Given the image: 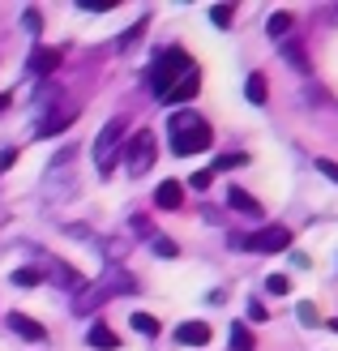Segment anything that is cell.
<instances>
[{"label":"cell","instance_id":"6da1fadb","mask_svg":"<svg viewBox=\"0 0 338 351\" xmlns=\"http://www.w3.org/2000/svg\"><path fill=\"white\" fill-rule=\"evenodd\" d=\"M167 129H171V150L176 154H197L215 142V129L202 120V112H176L167 120Z\"/></svg>","mask_w":338,"mask_h":351},{"label":"cell","instance_id":"7a4b0ae2","mask_svg":"<svg viewBox=\"0 0 338 351\" xmlns=\"http://www.w3.org/2000/svg\"><path fill=\"white\" fill-rule=\"evenodd\" d=\"M193 69H197V64H193V56H189L184 47H167V51H158L154 64H150V90L163 99L176 82H184V77L193 73Z\"/></svg>","mask_w":338,"mask_h":351},{"label":"cell","instance_id":"3957f363","mask_svg":"<svg viewBox=\"0 0 338 351\" xmlns=\"http://www.w3.org/2000/svg\"><path fill=\"white\" fill-rule=\"evenodd\" d=\"M137 283L124 270H112L103 283H86L82 291H77V313H90V308H99V304H108L112 295H124V291H133Z\"/></svg>","mask_w":338,"mask_h":351},{"label":"cell","instance_id":"277c9868","mask_svg":"<svg viewBox=\"0 0 338 351\" xmlns=\"http://www.w3.org/2000/svg\"><path fill=\"white\" fill-rule=\"evenodd\" d=\"M231 249H244V253H287L291 249V232L287 227H261L253 236H231Z\"/></svg>","mask_w":338,"mask_h":351},{"label":"cell","instance_id":"5b68a950","mask_svg":"<svg viewBox=\"0 0 338 351\" xmlns=\"http://www.w3.org/2000/svg\"><path fill=\"white\" fill-rule=\"evenodd\" d=\"M120 142H124V116H112L108 125L99 129V137H95V167H99V176H108L116 167Z\"/></svg>","mask_w":338,"mask_h":351},{"label":"cell","instance_id":"8992f818","mask_svg":"<svg viewBox=\"0 0 338 351\" xmlns=\"http://www.w3.org/2000/svg\"><path fill=\"white\" fill-rule=\"evenodd\" d=\"M154 154H158L154 133L150 129L133 133V142H124V171H129V176H146L154 167Z\"/></svg>","mask_w":338,"mask_h":351},{"label":"cell","instance_id":"52a82bcc","mask_svg":"<svg viewBox=\"0 0 338 351\" xmlns=\"http://www.w3.org/2000/svg\"><path fill=\"white\" fill-rule=\"evenodd\" d=\"M60 69V51L56 47H34L30 51V73L34 77H51Z\"/></svg>","mask_w":338,"mask_h":351},{"label":"cell","instance_id":"ba28073f","mask_svg":"<svg viewBox=\"0 0 338 351\" xmlns=\"http://www.w3.org/2000/svg\"><path fill=\"white\" fill-rule=\"evenodd\" d=\"M77 112H69V108H51V116H43L39 125H34V137H51V133H60L64 125H73Z\"/></svg>","mask_w":338,"mask_h":351},{"label":"cell","instance_id":"9c48e42d","mask_svg":"<svg viewBox=\"0 0 338 351\" xmlns=\"http://www.w3.org/2000/svg\"><path fill=\"white\" fill-rule=\"evenodd\" d=\"M176 343H184V347H206V343H210V326H206V322H180V326H176Z\"/></svg>","mask_w":338,"mask_h":351},{"label":"cell","instance_id":"30bf717a","mask_svg":"<svg viewBox=\"0 0 338 351\" xmlns=\"http://www.w3.org/2000/svg\"><path fill=\"white\" fill-rule=\"evenodd\" d=\"M197 90H202V69H193V73H189L184 82H176L171 90L163 95V103H184V99H193Z\"/></svg>","mask_w":338,"mask_h":351},{"label":"cell","instance_id":"8fae6325","mask_svg":"<svg viewBox=\"0 0 338 351\" xmlns=\"http://www.w3.org/2000/svg\"><path fill=\"white\" fill-rule=\"evenodd\" d=\"M154 202L163 206V210H176V206L184 202V189L176 184V180H167V184H158V189H154Z\"/></svg>","mask_w":338,"mask_h":351},{"label":"cell","instance_id":"7c38bea8","mask_svg":"<svg viewBox=\"0 0 338 351\" xmlns=\"http://www.w3.org/2000/svg\"><path fill=\"white\" fill-rule=\"evenodd\" d=\"M244 99L253 103V108H261V103L270 99V90H265V73H248V82H244Z\"/></svg>","mask_w":338,"mask_h":351},{"label":"cell","instance_id":"4fadbf2b","mask_svg":"<svg viewBox=\"0 0 338 351\" xmlns=\"http://www.w3.org/2000/svg\"><path fill=\"white\" fill-rule=\"evenodd\" d=\"M9 326H13L22 339H43V326H39V322H30L26 313H9Z\"/></svg>","mask_w":338,"mask_h":351},{"label":"cell","instance_id":"5bb4252c","mask_svg":"<svg viewBox=\"0 0 338 351\" xmlns=\"http://www.w3.org/2000/svg\"><path fill=\"white\" fill-rule=\"evenodd\" d=\"M227 202H231V210H244V215H261V206H257V197H248L244 189H236L231 184V193H227Z\"/></svg>","mask_w":338,"mask_h":351},{"label":"cell","instance_id":"9a60e30c","mask_svg":"<svg viewBox=\"0 0 338 351\" xmlns=\"http://www.w3.org/2000/svg\"><path fill=\"white\" fill-rule=\"evenodd\" d=\"M133 330H137V335H146V339H154L158 335V330H163V326H158V317H154V313H133Z\"/></svg>","mask_w":338,"mask_h":351},{"label":"cell","instance_id":"2e32d148","mask_svg":"<svg viewBox=\"0 0 338 351\" xmlns=\"http://www.w3.org/2000/svg\"><path fill=\"white\" fill-rule=\"evenodd\" d=\"M86 339H90V347H103V351H112V347L120 343L108 326H90V335H86Z\"/></svg>","mask_w":338,"mask_h":351},{"label":"cell","instance_id":"e0dca14e","mask_svg":"<svg viewBox=\"0 0 338 351\" xmlns=\"http://www.w3.org/2000/svg\"><path fill=\"white\" fill-rule=\"evenodd\" d=\"M287 30H291V13H274L270 22H265V34H270V39H282Z\"/></svg>","mask_w":338,"mask_h":351},{"label":"cell","instance_id":"ac0fdd59","mask_svg":"<svg viewBox=\"0 0 338 351\" xmlns=\"http://www.w3.org/2000/svg\"><path fill=\"white\" fill-rule=\"evenodd\" d=\"M253 335H248V326H231V351H253Z\"/></svg>","mask_w":338,"mask_h":351},{"label":"cell","instance_id":"d6986e66","mask_svg":"<svg viewBox=\"0 0 338 351\" xmlns=\"http://www.w3.org/2000/svg\"><path fill=\"white\" fill-rule=\"evenodd\" d=\"M282 51H287V60H291V64L300 69V73H304V69H309V56H304V51H300V47L291 43V39H287V43H282Z\"/></svg>","mask_w":338,"mask_h":351},{"label":"cell","instance_id":"ffe728a7","mask_svg":"<svg viewBox=\"0 0 338 351\" xmlns=\"http://www.w3.org/2000/svg\"><path fill=\"white\" fill-rule=\"evenodd\" d=\"M39 278H43L39 270H17L13 274V287H39Z\"/></svg>","mask_w":338,"mask_h":351},{"label":"cell","instance_id":"44dd1931","mask_svg":"<svg viewBox=\"0 0 338 351\" xmlns=\"http://www.w3.org/2000/svg\"><path fill=\"white\" fill-rule=\"evenodd\" d=\"M265 287H270L274 295H287L291 291V278L287 274H270V278H265Z\"/></svg>","mask_w":338,"mask_h":351},{"label":"cell","instance_id":"7402d4cb","mask_svg":"<svg viewBox=\"0 0 338 351\" xmlns=\"http://www.w3.org/2000/svg\"><path fill=\"white\" fill-rule=\"evenodd\" d=\"M141 30H146V22H137V26H133L129 34H120V43H116V47H120V51H129V47H133V43L141 39Z\"/></svg>","mask_w":338,"mask_h":351},{"label":"cell","instance_id":"603a6c76","mask_svg":"<svg viewBox=\"0 0 338 351\" xmlns=\"http://www.w3.org/2000/svg\"><path fill=\"white\" fill-rule=\"evenodd\" d=\"M210 180H215V171H193V176H189V184L197 189V193H206V189H210Z\"/></svg>","mask_w":338,"mask_h":351},{"label":"cell","instance_id":"cb8c5ba5","mask_svg":"<svg viewBox=\"0 0 338 351\" xmlns=\"http://www.w3.org/2000/svg\"><path fill=\"white\" fill-rule=\"evenodd\" d=\"M210 17H215V26H231V5H215V9H210Z\"/></svg>","mask_w":338,"mask_h":351},{"label":"cell","instance_id":"d4e9b609","mask_svg":"<svg viewBox=\"0 0 338 351\" xmlns=\"http://www.w3.org/2000/svg\"><path fill=\"white\" fill-rule=\"evenodd\" d=\"M154 253H158V257H176L180 249H176V240H163V236H158V240H154Z\"/></svg>","mask_w":338,"mask_h":351},{"label":"cell","instance_id":"484cf974","mask_svg":"<svg viewBox=\"0 0 338 351\" xmlns=\"http://www.w3.org/2000/svg\"><path fill=\"white\" fill-rule=\"evenodd\" d=\"M317 171H322V176H330V180L338 184V163H334V159H317Z\"/></svg>","mask_w":338,"mask_h":351},{"label":"cell","instance_id":"4316f807","mask_svg":"<svg viewBox=\"0 0 338 351\" xmlns=\"http://www.w3.org/2000/svg\"><path fill=\"white\" fill-rule=\"evenodd\" d=\"M236 163H244V154H219V159H215V167H219V171L236 167Z\"/></svg>","mask_w":338,"mask_h":351},{"label":"cell","instance_id":"83f0119b","mask_svg":"<svg viewBox=\"0 0 338 351\" xmlns=\"http://www.w3.org/2000/svg\"><path fill=\"white\" fill-rule=\"evenodd\" d=\"M295 317L304 322V326H317V308H313V304H300V308H295Z\"/></svg>","mask_w":338,"mask_h":351},{"label":"cell","instance_id":"f1b7e54d","mask_svg":"<svg viewBox=\"0 0 338 351\" xmlns=\"http://www.w3.org/2000/svg\"><path fill=\"white\" fill-rule=\"evenodd\" d=\"M77 9H116V0H77Z\"/></svg>","mask_w":338,"mask_h":351},{"label":"cell","instance_id":"f546056e","mask_svg":"<svg viewBox=\"0 0 338 351\" xmlns=\"http://www.w3.org/2000/svg\"><path fill=\"white\" fill-rule=\"evenodd\" d=\"M248 317H253V322H265V308H261V300H253V304H248Z\"/></svg>","mask_w":338,"mask_h":351},{"label":"cell","instance_id":"4dcf8cb0","mask_svg":"<svg viewBox=\"0 0 338 351\" xmlns=\"http://www.w3.org/2000/svg\"><path fill=\"white\" fill-rule=\"evenodd\" d=\"M22 26H26V30H39L43 22H39V13H26V17H22Z\"/></svg>","mask_w":338,"mask_h":351},{"label":"cell","instance_id":"1f68e13d","mask_svg":"<svg viewBox=\"0 0 338 351\" xmlns=\"http://www.w3.org/2000/svg\"><path fill=\"white\" fill-rule=\"evenodd\" d=\"M9 108V95H0V112H5Z\"/></svg>","mask_w":338,"mask_h":351}]
</instances>
